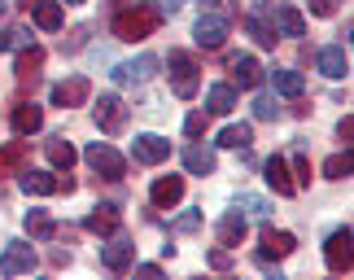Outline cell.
<instances>
[{"label": "cell", "instance_id": "obj_35", "mask_svg": "<svg viewBox=\"0 0 354 280\" xmlns=\"http://www.w3.org/2000/svg\"><path fill=\"white\" fill-rule=\"evenodd\" d=\"M293 184H297V189H306V184H310V162H306V153H293Z\"/></svg>", "mask_w": 354, "mask_h": 280}, {"label": "cell", "instance_id": "obj_10", "mask_svg": "<svg viewBox=\"0 0 354 280\" xmlns=\"http://www.w3.org/2000/svg\"><path fill=\"white\" fill-rule=\"evenodd\" d=\"M258 263H271V259H289L297 241H293V232H280V228H263V236H258Z\"/></svg>", "mask_w": 354, "mask_h": 280}, {"label": "cell", "instance_id": "obj_4", "mask_svg": "<svg viewBox=\"0 0 354 280\" xmlns=\"http://www.w3.org/2000/svg\"><path fill=\"white\" fill-rule=\"evenodd\" d=\"M18 184H22V193L26 197H53V193H71L75 189V180H71V171L66 176H53V171H18Z\"/></svg>", "mask_w": 354, "mask_h": 280}, {"label": "cell", "instance_id": "obj_36", "mask_svg": "<svg viewBox=\"0 0 354 280\" xmlns=\"http://www.w3.org/2000/svg\"><path fill=\"white\" fill-rule=\"evenodd\" d=\"M197 228H201V210H184L175 219V232H197Z\"/></svg>", "mask_w": 354, "mask_h": 280}, {"label": "cell", "instance_id": "obj_37", "mask_svg": "<svg viewBox=\"0 0 354 280\" xmlns=\"http://www.w3.org/2000/svg\"><path fill=\"white\" fill-rule=\"evenodd\" d=\"M276 114H280L276 97H258V101H254V118H276Z\"/></svg>", "mask_w": 354, "mask_h": 280}, {"label": "cell", "instance_id": "obj_26", "mask_svg": "<svg viewBox=\"0 0 354 280\" xmlns=\"http://www.w3.org/2000/svg\"><path fill=\"white\" fill-rule=\"evenodd\" d=\"M44 149H48V162L57 167V171H71V167H75V144L66 140V136H53Z\"/></svg>", "mask_w": 354, "mask_h": 280}, {"label": "cell", "instance_id": "obj_5", "mask_svg": "<svg viewBox=\"0 0 354 280\" xmlns=\"http://www.w3.org/2000/svg\"><path fill=\"white\" fill-rule=\"evenodd\" d=\"M131 158L140 167H158V162H167V158H171V140L167 136H153V131H140V136L131 140Z\"/></svg>", "mask_w": 354, "mask_h": 280}, {"label": "cell", "instance_id": "obj_14", "mask_svg": "<svg viewBox=\"0 0 354 280\" xmlns=\"http://www.w3.org/2000/svg\"><path fill=\"white\" fill-rule=\"evenodd\" d=\"M35 250L31 245H22V241H13V245H5V254H0V272L5 276H22V272H35Z\"/></svg>", "mask_w": 354, "mask_h": 280}, {"label": "cell", "instance_id": "obj_1", "mask_svg": "<svg viewBox=\"0 0 354 280\" xmlns=\"http://www.w3.org/2000/svg\"><path fill=\"white\" fill-rule=\"evenodd\" d=\"M158 26H162V9L149 5V0H131V5L114 9V18H110V31H114L118 39H127V44H136V39H149Z\"/></svg>", "mask_w": 354, "mask_h": 280}, {"label": "cell", "instance_id": "obj_13", "mask_svg": "<svg viewBox=\"0 0 354 280\" xmlns=\"http://www.w3.org/2000/svg\"><path fill=\"white\" fill-rule=\"evenodd\" d=\"M131 263H136V245L127 241V236L114 232V241L101 245V268H105V272H127Z\"/></svg>", "mask_w": 354, "mask_h": 280}, {"label": "cell", "instance_id": "obj_47", "mask_svg": "<svg viewBox=\"0 0 354 280\" xmlns=\"http://www.w3.org/2000/svg\"><path fill=\"white\" fill-rule=\"evenodd\" d=\"M0 13H5V0H0Z\"/></svg>", "mask_w": 354, "mask_h": 280}, {"label": "cell", "instance_id": "obj_23", "mask_svg": "<svg viewBox=\"0 0 354 280\" xmlns=\"http://www.w3.org/2000/svg\"><path fill=\"white\" fill-rule=\"evenodd\" d=\"M26 13L35 18L39 31H57V26H62V5H57V0H35Z\"/></svg>", "mask_w": 354, "mask_h": 280}, {"label": "cell", "instance_id": "obj_18", "mask_svg": "<svg viewBox=\"0 0 354 280\" xmlns=\"http://www.w3.org/2000/svg\"><path fill=\"white\" fill-rule=\"evenodd\" d=\"M315 66H319V75H328V79H346V75H350V57H346L342 44L319 48V53H315Z\"/></svg>", "mask_w": 354, "mask_h": 280}, {"label": "cell", "instance_id": "obj_38", "mask_svg": "<svg viewBox=\"0 0 354 280\" xmlns=\"http://www.w3.org/2000/svg\"><path fill=\"white\" fill-rule=\"evenodd\" d=\"M201 131H206V114L197 110V114H188V118H184V136H193V140H197Z\"/></svg>", "mask_w": 354, "mask_h": 280}, {"label": "cell", "instance_id": "obj_12", "mask_svg": "<svg viewBox=\"0 0 354 280\" xmlns=\"http://www.w3.org/2000/svg\"><path fill=\"white\" fill-rule=\"evenodd\" d=\"M149 202H153L158 210H171L184 202V176H158L153 189H149Z\"/></svg>", "mask_w": 354, "mask_h": 280}, {"label": "cell", "instance_id": "obj_45", "mask_svg": "<svg viewBox=\"0 0 354 280\" xmlns=\"http://www.w3.org/2000/svg\"><path fill=\"white\" fill-rule=\"evenodd\" d=\"M201 5H206V9H214V5H219V0H201Z\"/></svg>", "mask_w": 354, "mask_h": 280}, {"label": "cell", "instance_id": "obj_31", "mask_svg": "<svg viewBox=\"0 0 354 280\" xmlns=\"http://www.w3.org/2000/svg\"><path fill=\"white\" fill-rule=\"evenodd\" d=\"M245 31L254 35V44H263V48H276V31L263 22V13H245Z\"/></svg>", "mask_w": 354, "mask_h": 280}, {"label": "cell", "instance_id": "obj_2", "mask_svg": "<svg viewBox=\"0 0 354 280\" xmlns=\"http://www.w3.org/2000/svg\"><path fill=\"white\" fill-rule=\"evenodd\" d=\"M167 66H171V92L180 101H193L197 97V88H201V75H197V62H193V53H184V48H171V57H167Z\"/></svg>", "mask_w": 354, "mask_h": 280}, {"label": "cell", "instance_id": "obj_42", "mask_svg": "<svg viewBox=\"0 0 354 280\" xmlns=\"http://www.w3.org/2000/svg\"><path fill=\"white\" fill-rule=\"evenodd\" d=\"M136 272H140V276H162V268H158V263H140Z\"/></svg>", "mask_w": 354, "mask_h": 280}, {"label": "cell", "instance_id": "obj_3", "mask_svg": "<svg viewBox=\"0 0 354 280\" xmlns=\"http://www.w3.org/2000/svg\"><path fill=\"white\" fill-rule=\"evenodd\" d=\"M84 162L97 171L101 180H122V176H127L122 153L114 149V144H105V140H92V144H88V149H84Z\"/></svg>", "mask_w": 354, "mask_h": 280}, {"label": "cell", "instance_id": "obj_30", "mask_svg": "<svg viewBox=\"0 0 354 280\" xmlns=\"http://www.w3.org/2000/svg\"><path fill=\"white\" fill-rule=\"evenodd\" d=\"M232 75L241 88H258V79H263V66H258V57H232Z\"/></svg>", "mask_w": 354, "mask_h": 280}, {"label": "cell", "instance_id": "obj_41", "mask_svg": "<svg viewBox=\"0 0 354 280\" xmlns=\"http://www.w3.org/2000/svg\"><path fill=\"white\" fill-rule=\"evenodd\" d=\"M350 131H354V123H350V114H346V118H342V123H337V136H342V140L350 144Z\"/></svg>", "mask_w": 354, "mask_h": 280}, {"label": "cell", "instance_id": "obj_33", "mask_svg": "<svg viewBox=\"0 0 354 280\" xmlns=\"http://www.w3.org/2000/svg\"><path fill=\"white\" fill-rule=\"evenodd\" d=\"M26 44H31V31H22V26L0 31V53H5V48H26Z\"/></svg>", "mask_w": 354, "mask_h": 280}, {"label": "cell", "instance_id": "obj_40", "mask_svg": "<svg viewBox=\"0 0 354 280\" xmlns=\"http://www.w3.org/2000/svg\"><path fill=\"white\" fill-rule=\"evenodd\" d=\"M310 13H319V18H328V13H333V0H310Z\"/></svg>", "mask_w": 354, "mask_h": 280}, {"label": "cell", "instance_id": "obj_21", "mask_svg": "<svg viewBox=\"0 0 354 280\" xmlns=\"http://www.w3.org/2000/svg\"><path fill=\"white\" fill-rule=\"evenodd\" d=\"M214 232H219V245H223V250H232V245H241V241H245L250 223H245L241 210H227V215L219 219V228H214Z\"/></svg>", "mask_w": 354, "mask_h": 280}, {"label": "cell", "instance_id": "obj_17", "mask_svg": "<svg viewBox=\"0 0 354 280\" xmlns=\"http://www.w3.org/2000/svg\"><path fill=\"white\" fill-rule=\"evenodd\" d=\"M263 176H267V184H271V189H276L280 197H293V193H297V184H293V171H289V162H284L280 153L263 162Z\"/></svg>", "mask_w": 354, "mask_h": 280}, {"label": "cell", "instance_id": "obj_43", "mask_svg": "<svg viewBox=\"0 0 354 280\" xmlns=\"http://www.w3.org/2000/svg\"><path fill=\"white\" fill-rule=\"evenodd\" d=\"M162 5H167V9H180V5H184V0H162Z\"/></svg>", "mask_w": 354, "mask_h": 280}, {"label": "cell", "instance_id": "obj_34", "mask_svg": "<svg viewBox=\"0 0 354 280\" xmlns=\"http://www.w3.org/2000/svg\"><path fill=\"white\" fill-rule=\"evenodd\" d=\"M236 210H241V215H267V202H263V197H254V193H241Z\"/></svg>", "mask_w": 354, "mask_h": 280}, {"label": "cell", "instance_id": "obj_15", "mask_svg": "<svg viewBox=\"0 0 354 280\" xmlns=\"http://www.w3.org/2000/svg\"><path fill=\"white\" fill-rule=\"evenodd\" d=\"M9 123H13L18 136H35V131L44 127V110H39L35 101H18V105H13V114H9Z\"/></svg>", "mask_w": 354, "mask_h": 280}, {"label": "cell", "instance_id": "obj_9", "mask_svg": "<svg viewBox=\"0 0 354 280\" xmlns=\"http://www.w3.org/2000/svg\"><path fill=\"white\" fill-rule=\"evenodd\" d=\"M193 39L201 48H223V39H227V18L223 13H201L197 26H193Z\"/></svg>", "mask_w": 354, "mask_h": 280}, {"label": "cell", "instance_id": "obj_16", "mask_svg": "<svg viewBox=\"0 0 354 280\" xmlns=\"http://www.w3.org/2000/svg\"><path fill=\"white\" fill-rule=\"evenodd\" d=\"M158 75V57H136V62H122L114 66V84H145V79H153Z\"/></svg>", "mask_w": 354, "mask_h": 280}, {"label": "cell", "instance_id": "obj_39", "mask_svg": "<svg viewBox=\"0 0 354 280\" xmlns=\"http://www.w3.org/2000/svg\"><path fill=\"white\" fill-rule=\"evenodd\" d=\"M210 268L214 272H227V268H232V254H227V250H210Z\"/></svg>", "mask_w": 354, "mask_h": 280}, {"label": "cell", "instance_id": "obj_8", "mask_svg": "<svg viewBox=\"0 0 354 280\" xmlns=\"http://www.w3.org/2000/svg\"><path fill=\"white\" fill-rule=\"evenodd\" d=\"M324 263H328V272H337V276L350 272V228L328 232V241H324Z\"/></svg>", "mask_w": 354, "mask_h": 280}, {"label": "cell", "instance_id": "obj_6", "mask_svg": "<svg viewBox=\"0 0 354 280\" xmlns=\"http://www.w3.org/2000/svg\"><path fill=\"white\" fill-rule=\"evenodd\" d=\"M39 71H44V48L39 44H26L18 53V62H13V75H18V88L22 92H31L39 84Z\"/></svg>", "mask_w": 354, "mask_h": 280}, {"label": "cell", "instance_id": "obj_46", "mask_svg": "<svg viewBox=\"0 0 354 280\" xmlns=\"http://www.w3.org/2000/svg\"><path fill=\"white\" fill-rule=\"evenodd\" d=\"M66 5H84V0H66Z\"/></svg>", "mask_w": 354, "mask_h": 280}, {"label": "cell", "instance_id": "obj_25", "mask_svg": "<svg viewBox=\"0 0 354 280\" xmlns=\"http://www.w3.org/2000/svg\"><path fill=\"white\" fill-rule=\"evenodd\" d=\"M232 105H236L232 84H214V88L206 92V114H232Z\"/></svg>", "mask_w": 354, "mask_h": 280}, {"label": "cell", "instance_id": "obj_32", "mask_svg": "<svg viewBox=\"0 0 354 280\" xmlns=\"http://www.w3.org/2000/svg\"><path fill=\"white\" fill-rule=\"evenodd\" d=\"M350 144H346V153H333L328 158V162H324V176H328V180H350Z\"/></svg>", "mask_w": 354, "mask_h": 280}, {"label": "cell", "instance_id": "obj_24", "mask_svg": "<svg viewBox=\"0 0 354 280\" xmlns=\"http://www.w3.org/2000/svg\"><path fill=\"white\" fill-rule=\"evenodd\" d=\"M26 140H13V144H5V149H0V180L5 176H18V171L26 167Z\"/></svg>", "mask_w": 354, "mask_h": 280}, {"label": "cell", "instance_id": "obj_22", "mask_svg": "<svg viewBox=\"0 0 354 280\" xmlns=\"http://www.w3.org/2000/svg\"><path fill=\"white\" fill-rule=\"evenodd\" d=\"M118 223H122L118 206H97V210H92V215L84 219V228H88V232H97V236H114V232H118Z\"/></svg>", "mask_w": 354, "mask_h": 280}, {"label": "cell", "instance_id": "obj_19", "mask_svg": "<svg viewBox=\"0 0 354 280\" xmlns=\"http://www.w3.org/2000/svg\"><path fill=\"white\" fill-rule=\"evenodd\" d=\"M271 31L297 39V35H306V18H302L293 5H276V9H271Z\"/></svg>", "mask_w": 354, "mask_h": 280}, {"label": "cell", "instance_id": "obj_44", "mask_svg": "<svg viewBox=\"0 0 354 280\" xmlns=\"http://www.w3.org/2000/svg\"><path fill=\"white\" fill-rule=\"evenodd\" d=\"M31 5H35V0H18V9H22V13H26V9H31Z\"/></svg>", "mask_w": 354, "mask_h": 280}, {"label": "cell", "instance_id": "obj_27", "mask_svg": "<svg viewBox=\"0 0 354 280\" xmlns=\"http://www.w3.org/2000/svg\"><path fill=\"white\" fill-rule=\"evenodd\" d=\"M250 140H254V127L250 123H227L219 131V144H223V149H250Z\"/></svg>", "mask_w": 354, "mask_h": 280}, {"label": "cell", "instance_id": "obj_28", "mask_svg": "<svg viewBox=\"0 0 354 280\" xmlns=\"http://www.w3.org/2000/svg\"><path fill=\"white\" fill-rule=\"evenodd\" d=\"M26 232H31L35 241H53V236H57L62 228L44 215V210H26Z\"/></svg>", "mask_w": 354, "mask_h": 280}, {"label": "cell", "instance_id": "obj_29", "mask_svg": "<svg viewBox=\"0 0 354 280\" xmlns=\"http://www.w3.org/2000/svg\"><path fill=\"white\" fill-rule=\"evenodd\" d=\"M271 84H276L280 97H302L306 79H302V71H271Z\"/></svg>", "mask_w": 354, "mask_h": 280}, {"label": "cell", "instance_id": "obj_20", "mask_svg": "<svg viewBox=\"0 0 354 280\" xmlns=\"http://www.w3.org/2000/svg\"><path fill=\"white\" fill-rule=\"evenodd\" d=\"M214 167H219V158H214V149H206V144H188L184 149V171L188 176H214Z\"/></svg>", "mask_w": 354, "mask_h": 280}, {"label": "cell", "instance_id": "obj_7", "mask_svg": "<svg viewBox=\"0 0 354 280\" xmlns=\"http://www.w3.org/2000/svg\"><path fill=\"white\" fill-rule=\"evenodd\" d=\"M92 118H97V127L105 131V136H118L122 123H127V105H122L114 92H105V97L97 101V110H92Z\"/></svg>", "mask_w": 354, "mask_h": 280}, {"label": "cell", "instance_id": "obj_11", "mask_svg": "<svg viewBox=\"0 0 354 280\" xmlns=\"http://www.w3.org/2000/svg\"><path fill=\"white\" fill-rule=\"evenodd\" d=\"M92 97V84L84 75H75V79H62L57 88H53V105H57V110H75V105H84Z\"/></svg>", "mask_w": 354, "mask_h": 280}]
</instances>
